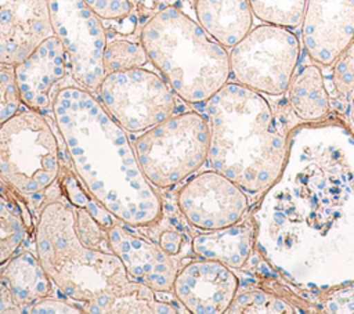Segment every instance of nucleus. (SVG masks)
Listing matches in <instances>:
<instances>
[{
	"label": "nucleus",
	"instance_id": "f257e3e1",
	"mask_svg": "<svg viewBox=\"0 0 354 314\" xmlns=\"http://www.w3.org/2000/svg\"><path fill=\"white\" fill-rule=\"evenodd\" d=\"M253 224L257 250L292 285L332 290L353 284V133L340 123L295 127Z\"/></svg>",
	"mask_w": 354,
	"mask_h": 314
},
{
	"label": "nucleus",
	"instance_id": "f03ea898",
	"mask_svg": "<svg viewBox=\"0 0 354 314\" xmlns=\"http://www.w3.org/2000/svg\"><path fill=\"white\" fill-rule=\"evenodd\" d=\"M51 112L73 172L97 201L133 228L162 219V198L144 176L126 130L90 90L59 89Z\"/></svg>",
	"mask_w": 354,
	"mask_h": 314
},
{
	"label": "nucleus",
	"instance_id": "7ed1b4c3",
	"mask_svg": "<svg viewBox=\"0 0 354 314\" xmlns=\"http://www.w3.org/2000/svg\"><path fill=\"white\" fill-rule=\"evenodd\" d=\"M36 253L54 286L90 314H176L188 313L178 302L130 277L113 252L84 246L75 231L73 206L48 201L37 214Z\"/></svg>",
	"mask_w": 354,
	"mask_h": 314
},
{
	"label": "nucleus",
	"instance_id": "20e7f679",
	"mask_svg": "<svg viewBox=\"0 0 354 314\" xmlns=\"http://www.w3.org/2000/svg\"><path fill=\"white\" fill-rule=\"evenodd\" d=\"M205 104L212 169L245 192H264L279 176L289 145L268 101L238 82H227Z\"/></svg>",
	"mask_w": 354,
	"mask_h": 314
},
{
	"label": "nucleus",
	"instance_id": "39448f33",
	"mask_svg": "<svg viewBox=\"0 0 354 314\" xmlns=\"http://www.w3.org/2000/svg\"><path fill=\"white\" fill-rule=\"evenodd\" d=\"M140 40L152 65L188 104L206 102L231 76L227 48L176 7L153 14Z\"/></svg>",
	"mask_w": 354,
	"mask_h": 314
},
{
	"label": "nucleus",
	"instance_id": "423d86ee",
	"mask_svg": "<svg viewBox=\"0 0 354 314\" xmlns=\"http://www.w3.org/2000/svg\"><path fill=\"white\" fill-rule=\"evenodd\" d=\"M61 166L58 140L40 112L28 108L0 124V194L24 210L30 225V213L50 201Z\"/></svg>",
	"mask_w": 354,
	"mask_h": 314
},
{
	"label": "nucleus",
	"instance_id": "0eeeda50",
	"mask_svg": "<svg viewBox=\"0 0 354 314\" xmlns=\"http://www.w3.org/2000/svg\"><path fill=\"white\" fill-rule=\"evenodd\" d=\"M209 124L199 112L171 115L133 142L138 165L158 188L173 187L194 174L209 156Z\"/></svg>",
	"mask_w": 354,
	"mask_h": 314
},
{
	"label": "nucleus",
	"instance_id": "6e6552de",
	"mask_svg": "<svg viewBox=\"0 0 354 314\" xmlns=\"http://www.w3.org/2000/svg\"><path fill=\"white\" fill-rule=\"evenodd\" d=\"M299 58L300 43L292 29L261 24L231 47L230 69L235 82L277 97L286 93Z\"/></svg>",
	"mask_w": 354,
	"mask_h": 314
},
{
	"label": "nucleus",
	"instance_id": "1a4fd4ad",
	"mask_svg": "<svg viewBox=\"0 0 354 314\" xmlns=\"http://www.w3.org/2000/svg\"><path fill=\"white\" fill-rule=\"evenodd\" d=\"M97 91L105 111L129 133H144L171 116L177 105L166 80L144 68L109 72Z\"/></svg>",
	"mask_w": 354,
	"mask_h": 314
},
{
	"label": "nucleus",
	"instance_id": "9d476101",
	"mask_svg": "<svg viewBox=\"0 0 354 314\" xmlns=\"http://www.w3.org/2000/svg\"><path fill=\"white\" fill-rule=\"evenodd\" d=\"M47 4L53 33L64 46L72 77L90 91L98 90L106 75L102 19L84 0H47Z\"/></svg>",
	"mask_w": 354,
	"mask_h": 314
},
{
	"label": "nucleus",
	"instance_id": "9b49d317",
	"mask_svg": "<svg viewBox=\"0 0 354 314\" xmlns=\"http://www.w3.org/2000/svg\"><path fill=\"white\" fill-rule=\"evenodd\" d=\"M177 207L192 227L212 231L243 220L249 201L236 183L212 169L184 183L177 194Z\"/></svg>",
	"mask_w": 354,
	"mask_h": 314
},
{
	"label": "nucleus",
	"instance_id": "f8f14e48",
	"mask_svg": "<svg viewBox=\"0 0 354 314\" xmlns=\"http://www.w3.org/2000/svg\"><path fill=\"white\" fill-rule=\"evenodd\" d=\"M238 288L239 281L232 268L199 257L178 268L171 292L188 313L221 314L227 313Z\"/></svg>",
	"mask_w": 354,
	"mask_h": 314
},
{
	"label": "nucleus",
	"instance_id": "ddd939ff",
	"mask_svg": "<svg viewBox=\"0 0 354 314\" xmlns=\"http://www.w3.org/2000/svg\"><path fill=\"white\" fill-rule=\"evenodd\" d=\"M301 40L315 64L332 65L354 40V0H307Z\"/></svg>",
	"mask_w": 354,
	"mask_h": 314
},
{
	"label": "nucleus",
	"instance_id": "4468645a",
	"mask_svg": "<svg viewBox=\"0 0 354 314\" xmlns=\"http://www.w3.org/2000/svg\"><path fill=\"white\" fill-rule=\"evenodd\" d=\"M68 57L55 35L44 39L28 57L14 65L22 104L33 111L53 109L57 86L66 73Z\"/></svg>",
	"mask_w": 354,
	"mask_h": 314
},
{
	"label": "nucleus",
	"instance_id": "2eb2a0df",
	"mask_svg": "<svg viewBox=\"0 0 354 314\" xmlns=\"http://www.w3.org/2000/svg\"><path fill=\"white\" fill-rule=\"evenodd\" d=\"M51 35L47 0H0V64L17 65Z\"/></svg>",
	"mask_w": 354,
	"mask_h": 314
},
{
	"label": "nucleus",
	"instance_id": "dca6fc26",
	"mask_svg": "<svg viewBox=\"0 0 354 314\" xmlns=\"http://www.w3.org/2000/svg\"><path fill=\"white\" fill-rule=\"evenodd\" d=\"M127 227L118 223L108 228L112 252L122 260L131 278L158 293L171 292L178 271L174 259L156 242L137 235Z\"/></svg>",
	"mask_w": 354,
	"mask_h": 314
},
{
	"label": "nucleus",
	"instance_id": "f3484780",
	"mask_svg": "<svg viewBox=\"0 0 354 314\" xmlns=\"http://www.w3.org/2000/svg\"><path fill=\"white\" fill-rule=\"evenodd\" d=\"M53 282L37 253H14L0 264V314L29 313L37 300L51 295Z\"/></svg>",
	"mask_w": 354,
	"mask_h": 314
},
{
	"label": "nucleus",
	"instance_id": "a211bd4d",
	"mask_svg": "<svg viewBox=\"0 0 354 314\" xmlns=\"http://www.w3.org/2000/svg\"><path fill=\"white\" fill-rule=\"evenodd\" d=\"M253 246V220H241L224 228L203 231L191 239V249L198 257L223 263L230 268L243 267L250 257Z\"/></svg>",
	"mask_w": 354,
	"mask_h": 314
},
{
	"label": "nucleus",
	"instance_id": "6ab92c4d",
	"mask_svg": "<svg viewBox=\"0 0 354 314\" xmlns=\"http://www.w3.org/2000/svg\"><path fill=\"white\" fill-rule=\"evenodd\" d=\"M198 24L225 48L234 47L252 28L248 0H194Z\"/></svg>",
	"mask_w": 354,
	"mask_h": 314
},
{
	"label": "nucleus",
	"instance_id": "aec40b11",
	"mask_svg": "<svg viewBox=\"0 0 354 314\" xmlns=\"http://www.w3.org/2000/svg\"><path fill=\"white\" fill-rule=\"evenodd\" d=\"M286 93L292 112L301 122L321 123L328 119L329 93L318 64H308L296 71Z\"/></svg>",
	"mask_w": 354,
	"mask_h": 314
},
{
	"label": "nucleus",
	"instance_id": "412c9836",
	"mask_svg": "<svg viewBox=\"0 0 354 314\" xmlns=\"http://www.w3.org/2000/svg\"><path fill=\"white\" fill-rule=\"evenodd\" d=\"M58 184L61 187L65 199L76 207L86 209L97 221H100L106 230L118 223H122L115 217L100 201H97L88 190L82 184L79 177L68 165L61 166V173L58 177Z\"/></svg>",
	"mask_w": 354,
	"mask_h": 314
},
{
	"label": "nucleus",
	"instance_id": "4be33fe9",
	"mask_svg": "<svg viewBox=\"0 0 354 314\" xmlns=\"http://www.w3.org/2000/svg\"><path fill=\"white\" fill-rule=\"evenodd\" d=\"M30 228L24 210L0 194V264L18 250Z\"/></svg>",
	"mask_w": 354,
	"mask_h": 314
},
{
	"label": "nucleus",
	"instance_id": "5701e85b",
	"mask_svg": "<svg viewBox=\"0 0 354 314\" xmlns=\"http://www.w3.org/2000/svg\"><path fill=\"white\" fill-rule=\"evenodd\" d=\"M307 0H248L253 17L263 24L283 28H297L301 25Z\"/></svg>",
	"mask_w": 354,
	"mask_h": 314
},
{
	"label": "nucleus",
	"instance_id": "b1692460",
	"mask_svg": "<svg viewBox=\"0 0 354 314\" xmlns=\"http://www.w3.org/2000/svg\"><path fill=\"white\" fill-rule=\"evenodd\" d=\"M148 61V55L141 43L130 41L126 39H115L106 41L104 50L105 73L142 68Z\"/></svg>",
	"mask_w": 354,
	"mask_h": 314
},
{
	"label": "nucleus",
	"instance_id": "393cba45",
	"mask_svg": "<svg viewBox=\"0 0 354 314\" xmlns=\"http://www.w3.org/2000/svg\"><path fill=\"white\" fill-rule=\"evenodd\" d=\"M75 212V231L79 241L90 248L102 252H112L108 230L97 221L86 209L73 206Z\"/></svg>",
	"mask_w": 354,
	"mask_h": 314
},
{
	"label": "nucleus",
	"instance_id": "a878e982",
	"mask_svg": "<svg viewBox=\"0 0 354 314\" xmlns=\"http://www.w3.org/2000/svg\"><path fill=\"white\" fill-rule=\"evenodd\" d=\"M283 300L261 292H245L236 295L227 313H293Z\"/></svg>",
	"mask_w": 354,
	"mask_h": 314
},
{
	"label": "nucleus",
	"instance_id": "bb28decb",
	"mask_svg": "<svg viewBox=\"0 0 354 314\" xmlns=\"http://www.w3.org/2000/svg\"><path fill=\"white\" fill-rule=\"evenodd\" d=\"M332 65L335 91L339 98L350 101L354 94V40Z\"/></svg>",
	"mask_w": 354,
	"mask_h": 314
},
{
	"label": "nucleus",
	"instance_id": "cd10ccee",
	"mask_svg": "<svg viewBox=\"0 0 354 314\" xmlns=\"http://www.w3.org/2000/svg\"><path fill=\"white\" fill-rule=\"evenodd\" d=\"M21 104L14 66L0 64V124L19 112Z\"/></svg>",
	"mask_w": 354,
	"mask_h": 314
},
{
	"label": "nucleus",
	"instance_id": "c85d7f7f",
	"mask_svg": "<svg viewBox=\"0 0 354 314\" xmlns=\"http://www.w3.org/2000/svg\"><path fill=\"white\" fill-rule=\"evenodd\" d=\"M87 6L105 21L124 22L130 17V0H84Z\"/></svg>",
	"mask_w": 354,
	"mask_h": 314
},
{
	"label": "nucleus",
	"instance_id": "c756f323",
	"mask_svg": "<svg viewBox=\"0 0 354 314\" xmlns=\"http://www.w3.org/2000/svg\"><path fill=\"white\" fill-rule=\"evenodd\" d=\"M29 313L33 314H50V313H57V314H82L84 313L79 306L68 303L66 300H61L57 297H43L33 303L29 308Z\"/></svg>",
	"mask_w": 354,
	"mask_h": 314
},
{
	"label": "nucleus",
	"instance_id": "7c9ffc66",
	"mask_svg": "<svg viewBox=\"0 0 354 314\" xmlns=\"http://www.w3.org/2000/svg\"><path fill=\"white\" fill-rule=\"evenodd\" d=\"M167 255L171 257H176L181 253L185 242L187 235L181 228L177 227H165L162 231H159L156 241H155Z\"/></svg>",
	"mask_w": 354,
	"mask_h": 314
},
{
	"label": "nucleus",
	"instance_id": "2f4dec72",
	"mask_svg": "<svg viewBox=\"0 0 354 314\" xmlns=\"http://www.w3.org/2000/svg\"><path fill=\"white\" fill-rule=\"evenodd\" d=\"M350 118H351V122L354 124V94H353V97L350 100Z\"/></svg>",
	"mask_w": 354,
	"mask_h": 314
}]
</instances>
